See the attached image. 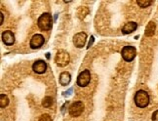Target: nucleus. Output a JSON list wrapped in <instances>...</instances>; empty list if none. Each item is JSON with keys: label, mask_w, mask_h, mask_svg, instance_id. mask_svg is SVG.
I'll return each mask as SVG.
<instances>
[{"label": "nucleus", "mask_w": 158, "mask_h": 121, "mask_svg": "<svg viewBox=\"0 0 158 121\" xmlns=\"http://www.w3.org/2000/svg\"><path fill=\"white\" fill-rule=\"evenodd\" d=\"M134 101L138 107L144 108L149 103V95L144 90H139L135 95Z\"/></svg>", "instance_id": "nucleus-1"}, {"label": "nucleus", "mask_w": 158, "mask_h": 121, "mask_svg": "<svg viewBox=\"0 0 158 121\" xmlns=\"http://www.w3.org/2000/svg\"><path fill=\"white\" fill-rule=\"evenodd\" d=\"M38 27L42 31H48L52 28V16L49 13L42 14L37 21Z\"/></svg>", "instance_id": "nucleus-2"}, {"label": "nucleus", "mask_w": 158, "mask_h": 121, "mask_svg": "<svg viewBox=\"0 0 158 121\" xmlns=\"http://www.w3.org/2000/svg\"><path fill=\"white\" fill-rule=\"evenodd\" d=\"M69 61H70L69 54L65 50H60L58 53L56 54L55 62L59 67H64L67 66L69 64Z\"/></svg>", "instance_id": "nucleus-3"}, {"label": "nucleus", "mask_w": 158, "mask_h": 121, "mask_svg": "<svg viewBox=\"0 0 158 121\" xmlns=\"http://www.w3.org/2000/svg\"><path fill=\"white\" fill-rule=\"evenodd\" d=\"M121 55L125 62H132L137 55V50L133 46H125L122 49Z\"/></svg>", "instance_id": "nucleus-4"}, {"label": "nucleus", "mask_w": 158, "mask_h": 121, "mask_svg": "<svg viewBox=\"0 0 158 121\" xmlns=\"http://www.w3.org/2000/svg\"><path fill=\"white\" fill-rule=\"evenodd\" d=\"M90 81H91V73H90L88 70H85L78 75L76 83L80 87H85V86H87L90 83Z\"/></svg>", "instance_id": "nucleus-5"}, {"label": "nucleus", "mask_w": 158, "mask_h": 121, "mask_svg": "<svg viewBox=\"0 0 158 121\" xmlns=\"http://www.w3.org/2000/svg\"><path fill=\"white\" fill-rule=\"evenodd\" d=\"M84 111V105L82 102H74L72 105L69 107V114L73 117H77L79 115H81V113Z\"/></svg>", "instance_id": "nucleus-6"}, {"label": "nucleus", "mask_w": 158, "mask_h": 121, "mask_svg": "<svg viewBox=\"0 0 158 121\" xmlns=\"http://www.w3.org/2000/svg\"><path fill=\"white\" fill-rule=\"evenodd\" d=\"M86 40H87V34L85 32H78L73 36V44L77 48H82L83 46H85Z\"/></svg>", "instance_id": "nucleus-7"}, {"label": "nucleus", "mask_w": 158, "mask_h": 121, "mask_svg": "<svg viewBox=\"0 0 158 121\" xmlns=\"http://www.w3.org/2000/svg\"><path fill=\"white\" fill-rule=\"evenodd\" d=\"M44 41H45L44 37L41 34H35V35H33L32 38L30 39V46L32 49H38L44 44Z\"/></svg>", "instance_id": "nucleus-8"}, {"label": "nucleus", "mask_w": 158, "mask_h": 121, "mask_svg": "<svg viewBox=\"0 0 158 121\" xmlns=\"http://www.w3.org/2000/svg\"><path fill=\"white\" fill-rule=\"evenodd\" d=\"M32 70L34 71L38 74H42L46 71L47 70V64L42 60H38L33 63L32 65Z\"/></svg>", "instance_id": "nucleus-9"}, {"label": "nucleus", "mask_w": 158, "mask_h": 121, "mask_svg": "<svg viewBox=\"0 0 158 121\" xmlns=\"http://www.w3.org/2000/svg\"><path fill=\"white\" fill-rule=\"evenodd\" d=\"M2 40L5 45L7 46H11L13 45L15 42V35L12 31L10 30H6L2 33Z\"/></svg>", "instance_id": "nucleus-10"}, {"label": "nucleus", "mask_w": 158, "mask_h": 121, "mask_svg": "<svg viewBox=\"0 0 158 121\" xmlns=\"http://www.w3.org/2000/svg\"><path fill=\"white\" fill-rule=\"evenodd\" d=\"M138 27V24L135 22H129L127 24L122 27V33L124 34H130L134 32L135 30H137Z\"/></svg>", "instance_id": "nucleus-11"}, {"label": "nucleus", "mask_w": 158, "mask_h": 121, "mask_svg": "<svg viewBox=\"0 0 158 121\" xmlns=\"http://www.w3.org/2000/svg\"><path fill=\"white\" fill-rule=\"evenodd\" d=\"M70 80H71V75H70V73L69 72H61L60 74V78H59V82L61 85H63V86H66V85H69V82H70Z\"/></svg>", "instance_id": "nucleus-12"}, {"label": "nucleus", "mask_w": 158, "mask_h": 121, "mask_svg": "<svg viewBox=\"0 0 158 121\" xmlns=\"http://www.w3.org/2000/svg\"><path fill=\"white\" fill-rule=\"evenodd\" d=\"M155 28H156V26L153 22H149L148 25L146 26V28H145V35L146 36H153L154 33H155Z\"/></svg>", "instance_id": "nucleus-13"}, {"label": "nucleus", "mask_w": 158, "mask_h": 121, "mask_svg": "<svg viewBox=\"0 0 158 121\" xmlns=\"http://www.w3.org/2000/svg\"><path fill=\"white\" fill-rule=\"evenodd\" d=\"M53 103H54V101H53V99L51 97H45L44 99H43V101H42V106L44 107H52V105H53Z\"/></svg>", "instance_id": "nucleus-14"}, {"label": "nucleus", "mask_w": 158, "mask_h": 121, "mask_svg": "<svg viewBox=\"0 0 158 121\" xmlns=\"http://www.w3.org/2000/svg\"><path fill=\"white\" fill-rule=\"evenodd\" d=\"M8 103H9L8 97L5 95V94H1V95H0V107L3 108L5 107H7Z\"/></svg>", "instance_id": "nucleus-15"}, {"label": "nucleus", "mask_w": 158, "mask_h": 121, "mask_svg": "<svg viewBox=\"0 0 158 121\" xmlns=\"http://www.w3.org/2000/svg\"><path fill=\"white\" fill-rule=\"evenodd\" d=\"M137 3L140 8H146L152 4V1H149V0H138Z\"/></svg>", "instance_id": "nucleus-16"}, {"label": "nucleus", "mask_w": 158, "mask_h": 121, "mask_svg": "<svg viewBox=\"0 0 158 121\" xmlns=\"http://www.w3.org/2000/svg\"><path fill=\"white\" fill-rule=\"evenodd\" d=\"M39 121H52V118L49 114H42L39 118Z\"/></svg>", "instance_id": "nucleus-17"}, {"label": "nucleus", "mask_w": 158, "mask_h": 121, "mask_svg": "<svg viewBox=\"0 0 158 121\" xmlns=\"http://www.w3.org/2000/svg\"><path fill=\"white\" fill-rule=\"evenodd\" d=\"M151 119H152V121H158V111H156L153 114H152Z\"/></svg>", "instance_id": "nucleus-18"}, {"label": "nucleus", "mask_w": 158, "mask_h": 121, "mask_svg": "<svg viewBox=\"0 0 158 121\" xmlns=\"http://www.w3.org/2000/svg\"><path fill=\"white\" fill-rule=\"evenodd\" d=\"M93 42H94V37L92 36V37H91V40H90V42H89V45H88V47H90V46H91V45L93 44Z\"/></svg>", "instance_id": "nucleus-19"}, {"label": "nucleus", "mask_w": 158, "mask_h": 121, "mask_svg": "<svg viewBox=\"0 0 158 121\" xmlns=\"http://www.w3.org/2000/svg\"><path fill=\"white\" fill-rule=\"evenodd\" d=\"M3 17H4V16H3V14L1 13V25L3 24Z\"/></svg>", "instance_id": "nucleus-20"}]
</instances>
